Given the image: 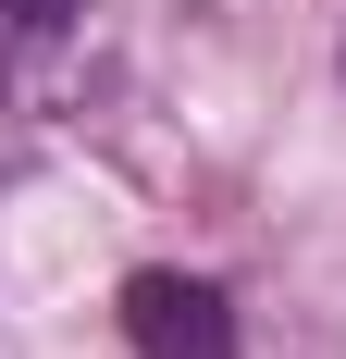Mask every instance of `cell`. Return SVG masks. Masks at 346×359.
<instances>
[{
  "label": "cell",
  "instance_id": "obj_1",
  "mask_svg": "<svg viewBox=\"0 0 346 359\" xmlns=\"http://www.w3.org/2000/svg\"><path fill=\"white\" fill-rule=\"evenodd\" d=\"M124 334H137V359H235V297L210 273H137Z\"/></svg>",
  "mask_w": 346,
  "mask_h": 359
},
{
  "label": "cell",
  "instance_id": "obj_2",
  "mask_svg": "<svg viewBox=\"0 0 346 359\" xmlns=\"http://www.w3.org/2000/svg\"><path fill=\"white\" fill-rule=\"evenodd\" d=\"M74 13H87V0H0V74L25 62V50H50V37H62Z\"/></svg>",
  "mask_w": 346,
  "mask_h": 359
}]
</instances>
